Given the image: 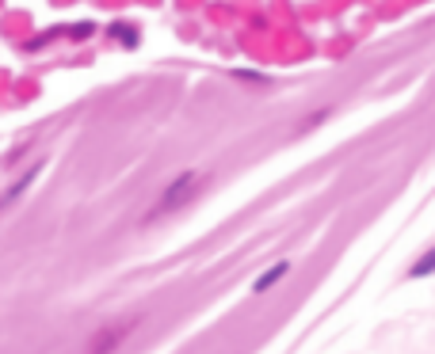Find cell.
I'll return each instance as SVG.
<instances>
[{
    "label": "cell",
    "instance_id": "5",
    "mask_svg": "<svg viewBox=\"0 0 435 354\" xmlns=\"http://www.w3.org/2000/svg\"><path fill=\"white\" fill-rule=\"evenodd\" d=\"M111 35H115V38H126V42H138V31L123 27V23H115V27H111Z\"/></svg>",
    "mask_w": 435,
    "mask_h": 354
},
{
    "label": "cell",
    "instance_id": "1",
    "mask_svg": "<svg viewBox=\"0 0 435 354\" xmlns=\"http://www.w3.org/2000/svg\"><path fill=\"white\" fill-rule=\"evenodd\" d=\"M199 187V172H183V175H176L172 183H168V191L160 195V202H157V210H153L149 217H165V214H172V210H180L183 202L191 198V191Z\"/></svg>",
    "mask_w": 435,
    "mask_h": 354
},
{
    "label": "cell",
    "instance_id": "3",
    "mask_svg": "<svg viewBox=\"0 0 435 354\" xmlns=\"http://www.w3.org/2000/svg\"><path fill=\"white\" fill-rule=\"evenodd\" d=\"M287 271H290V263H275V267H271V271H264V275L260 278H256V293H264V289H268V286H275L279 282V278H283L287 275Z\"/></svg>",
    "mask_w": 435,
    "mask_h": 354
},
{
    "label": "cell",
    "instance_id": "2",
    "mask_svg": "<svg viewBox=\"0 0 435 354\" xmlns=\"http://www.w3.org/2000/svg\"><path fill=\"white\" fill-rule=\"evenodd\" d=\"M134 332V324H115V328H103L100 335H96L92 343H88V354H111L119 347V343L126 339V335Z\"/></svg>",
    "mask_w": 435,
    "mask_h": 354
},
{
    "label": "cell",
    "instance_id": "4",
    "mask_svg": "<svg viewBox=\"0 0 435 354\" xmlns=\"http://www.w3.org/2000/svg\"><path fill=\"white\" fill-rule=\"evenodd\" d=\"M428 271H435V252H428V255H424V259H420V263H416V267H413V278H420V275H428Z\"/></svg>",
    "mask_w": 435,
    "mask_h": 354
}]
</instances>
